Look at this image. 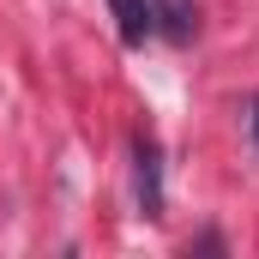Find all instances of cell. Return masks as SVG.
<instances>
[{"label":"cell","mask_w":259,"mask_h":259,"mask_svg":"<svg viewBox=\"0 0 259 259\" xmlns=\"http://www.w3.org/2000/svg\"><path fill=\"white\" fill-rule=\"evenodd\" d=\"M133 187H139V211L145 217H163V151L151 133L133 139Z\"/></svg>","instance_id":"cell-1"},{"label":"cell","mask_w":259,"mask_h":259,"mask_svg":"<svg viewBox=\"0 0 259 259\" xmlns=\"http://www.w3.org/2000/svg\"><path fill=\"white\" fill-rule=\"evenodd\" d=\"M109 12H115V24H121V42H145L151 30H157V12H151V0H109Z\"/></svg>","instance_id":"cell-2"},{"label":"cell","mask_w":259,"mask_h":259,"mask_svg":"<svg viewBox=\"0 0 259 259\" xmlns=\"http://www.w3.org/2000/svg\"><path fill=\"white\" fill-rule=\"evenodd\" d=\"M151 12H157V30H163V36H175V42H187V36L199 30V12H193V0H157Z\"/></svg>","instance_id":"cell-3"},{"label":"cell","mask_w":259,"mask_h":259,"mask_svg":"<svg viewBox=\"0 0 259 259\" xmlns=\"http://www.w3.org/2000/svg\"><path fill=\"white\" fill-rule=\"evenodd\" d=\"M247 127H253V145H259V103H253V121H247Z\"/></svg>","instance_id":"cell-4"}]
</instances>
